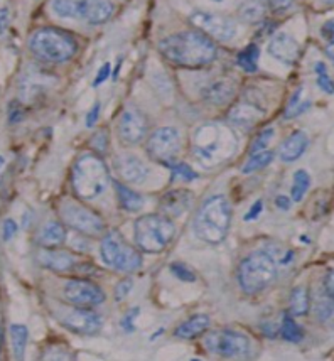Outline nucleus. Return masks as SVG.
Segmentation results:
<instances>
[{
    "mask_svg": "<svg viewBox=\"0 0 334 361\" xmlns=\"http://www.w3.org/2000/svg\"><path fill=\"white\" fill-rule=\"evenodd\" d=\"M159 53L166 61L184 70H201L218 58L216 44L201 31H183L164 37L159 42Z\"/></svg>",
    "mask_w": 334,
    "mask_h": 361,
    "instance_id": "obj_1",
    "label": "nucleus"
},
{
    "mask_svg": "<svg viewBox=\"0 0 334 361\" xmlns=\"http://www.w3.org/2000/svg\"><path fill=\"white\" fill-rule=\"evenodd\" d=\"M238 147V139L228 126L208 122L192 135V154L204 167L220 166L231 159Z\"/></svg>",
    "mask_w": 334,
    "mask_h": 361,
    "instance_id": "obj_2",
    "label": "nucleus"
},
{
    "mask_svg": "<svg viewBox=\"0 0 334 361\" xmlns=\"http://www.w3.org/2000/svg\"><path fill=\"white\" fill-rule=\"evenodd\" d=\"M231 226V206L225 196L208 197L194 218V233L204 243L218 245L226 238Z\"/></svg>",
    "mask_w": 334,
    "mask_h": 361,
    "instance_id": "obj_3",
    "label": "nucleus"
},
{
    "mask_svg": "<svg viewBox=\"0 0 334 361\" xmlns=\"http://www.w3.org/2000/svg\"><path fill=\"white\" fill-rule=\"evenodd\" d=\"M110 174L105 162L97 154H83L71 171V186L75 195L83 201L97 200L109 188Z\"/></svg>",
    "mask_w": 334,
    "mask_h": 361,
    "instance_id": "obj_4",
    "label": "nucleus"
},
{
    "mask_svg": "<svg viewBox=\"0 0 334 361\" xmlns=\"http://www.w3.org/2000/svg\"><path fill=\"white\" fill-rule=\"evenodd\" d=\"M29 49L39 61L59 64L70 61L78 51V42L68 31L58 27L37 29L29 39Z\"/></svg>",
    "mask_w": 334,
    "mask_h": 361,
    "instance_id": "obj_5",
    "label": "nucleus"
},
{
    "mask_svg": "<svg viewBox=\"0 0 334 361\" xmlns=\"http://www.w3.org/2000/svg\"><path fill=\"white\" fill-rule=\"evenodd\" d=\"M174 235V221L164 214H144L134 225L135 243L145 253L164 252Z\"/></svg>",
    "mask_w": 334,
    "mask_h": 361,
    "instance_id": "obj_6",
    "label": "nucleus"
},
{
    "mask_svg": "<svg viewBox=\"0 0 334 361\" xmlns=\"http://www.w3.org/2000/svg\"><path fill=\"white\" fill-rule=\"evenodd\" d=\"M276 279L277 262L268 252H254L240 262L238 283L247 294H259L267 289Z\"/></svg>",
    "mask_w": 334,
    "mask_h": 361,
    "instance_id": "obj_7",
    "label": "nucleus"
},
{
    "mask_svg": "<svg viewBox=\"0 0 334 361\" xmlns=\"http://www.w3.org/2000/svg\"><path fill=\"white\" fill-rule=\"evenodd\" d=\"M100 255L105 265L117 272L132 274L142 267L140 252L132 247L117 230H110L104 235L100 243Z\"/></svg>",
    "mask_w": 334,
    "mask_h": 361,
    "instance_id": "obj_8",
    "label": "nucleus"
},
{
    "mask_svg": "<svg viewBox=\"0 0 334 361\" xmlns=\"http://www.w3.org/2000/svg\"><path fill=\"white\" fill-rule=\"evenodd\" d=\"M51 8L63 19L80 20L92 25L105 24L115 12L110 0H53Z\"/></svg>",
    "mask_w": 334,
    "mask_h": 361,
    "instance_id": "obj_9",
    "label": "nucleus"
},
{
    "mask_svg": "<svg viewBox=\"0 0 334 361\" xmlns=\"http://www.w3.org/2000/svg\"><path fill=\"white\" fill-rule=\"evenodd\" d=\"M59 214L64 225H68L76 233L85 236H101L105 233L106 226L104 218L93 212L92 208L75 200H64L59 204Z\"/></svg>",
    "mask_w": 334,
    "mask_h": 361,
    "instance_id": "obj_10",
    "label": "nucleus"
},
{
    "mask_svg": "<svg viewBox=\"0 0 334 361\" xmlns=\"http://www.w3.org/2000/svg\"><path fill=\"white\" fill-rule=\"evenodd\" d=\"M204 346L221 358L245 360L252 355V339L233 329L211 331L204 336Z\"/></svg>",
    "mask_w": 334,
    "mask_h": 361,
    "instance_id": "obj_11",
    "label": "nucleus"
},
{
    "mask_svg": "<svg viewBox=\"0 0 334 361\" xmlns=\"http://www.w3.org/2000/svg\"><path fill=\"white\" fill-rule=\"evenodd\" d=\"M147 156L159 164H174L181 152V135L173 127L157 128L147 140Z\"/></svg>",
    "mask_w": 334,
    "mask_h": 361,
    "instance_id": "obj_12",
    "label": "nucleus"
},
{
    "mask_svg": "<svg viewBox=\"0 0 334 361\" xmlns=\"http://www.w3.org/2000/svg\"><path fill=\"white\" fill-rule=\"evenodd\" d=\"M190 23L198 27L208 37L218 41H233L238 36V23L230 16L215 14V12H194Z\"/></svg>",
    "mask_w": 334,
    "mask_h": 361,
    "instance_id": "obj_13",
    "label": "nucleus"
},
{
    "mask_svg": "<svg viewBox=\"0 0 334 361\" xmlns=\"http://www.w3.org/2000/svg\"><path fill=\"white\" fill-rule=\"evenodd\" d=\"M64 299L75 307L92 309L105 300V292L95 282L87 279H71L63 287Z\"/></svg>",
    "mask_w": 334,
    "mask_h": 361,
    "instance_id": "obj_14",
    "label": "nucleus"
},
{
    "mask_svg": "<svg viewBox=\"0 0 334 361\" xmlns=\"http://www.w3.org/2000/svg\"><path fill=\"white\" fill-rule=\"evenodd\" d=\"M56 314L64 328L76 334H97L101 329V317L89 309L71 306Z\"/></svg>",
    "mask_w": 334,
    "mask_h": 361,
    "instance_id": "obj_15",
    "label": "nucleus"
},
{
    "mask_svg": "<svg viewBox=\"0 0 334 361\" xmlns=\"http://www.w3.org/2000/svg\"><path fill=\"white\" fill-rule=\"evenodd\" d=\"M149 130L147 117L137 106H127L118 120V137L125 145H137Z\"/></svg>",
    "mask_w": 334,
    "mask_h": 361,
    "instance_id": "obj_16",
    "label": "nucleus"
},
{
    "mask_svg": "<svg viewBox=\"0 0 334 361\" xmlns=\"http://www.w3.org/2000/svg\"><path fill=\"white\" fill-rule=\"evenodd\" d=\"M37 262L41 264V267L58 274L73 272L80 267V262L75 253L58 250V248H41L37 252Z\"/></svg>",
    "mask_w": 334,
    "mask_h": 361,
    "instance_id": "obj_17",
    "label": "nucleus"
},
{
    "mask_svg": "<svg viewBox=\"0 0 334 361\" xmlns=\"http://www.w3.org/2000/svg\"><path fill=\"white\" fill-rule=\"evenodd\" d=\"M268 53L272 58L284 64H294L299 59V42L290 34L278 32L268 42Z\"/></svg>",
    "mask_w": 334,
    "mask_h": 361,
    "instance_id": "obj_18",
    "label": "nucleus"
},
{
    "mask_svg": "<svg viewBox=\"0 0 334 361\" xmlns=\"http://www.w3.org/2000/svg\"><path fill=\"white\" fill-rule=\"evenodd\" d=\"M192 197L194 196L187 189H174V191L167 192L159 201L161 214H164L167 218H179L190 209Z\"/></svg>",
    "mask_w": 334,
    "mask_h": 361,
    "instance_id": "obj_19",
    "label": "nucleus"
},
{
    "mask_svg": "<svg viewBox=\"0 0 334 361\" xmlns=\"http://www.w3.org/2000/svg\"><path fill=\"white\" fill-rule=\"evenodd\" d=\"M115 169L128 184H142L149 178V167L135 156H120L115 161Z\"/></svg>",
    "mask_w": 334,
    "mask_h": 361,
    "instance_id": "obj_20",
    "label": "nucleus"
},
{
    "mask_svg": "<svg viewBox=\"0 0 334 361\" xmlns=\"http://www.w3.org/2000/svg\"><path fill=\"white\" fill-rule=\"evenodd\" d=\"M235 93V85L228 80H213L201 90V97H203L204 102L211 103V105H226L233 100Z\"/></svg>",
    "mask_w": 334,
    "mask_h": 361,
    "instance_id": "obj_21",
    "label": "nucleus"
},
{
    "mask_svg": "<svg viewBox=\"0 0 334 361\" xmlns=\"http://www.w3.org/2000/svg\"><path fill=\"white\" fill-rule=\"evenodd\" d=\"M264 117V110L256 106L255 103L240 102L235 106H231L228 111V120L233 126L238 127H252Z\"/></svg>",
    "mask_w": 334,
    "mask_h": 361,
    "instance_id": "obj_22",
    "label": "nucleus"
},
{
    "mask_svg": "<svg viewBox=\"0 0 334 361\" xmlns=\"http://www.w3.org/2000/svg\"><path fill=\"white\" fill-rule=\"evenodd\" d=\"M307 145H309V137L306 135V132L297 130L284 140L278 150V156L284 162H294L306 152Z\"/></svg>",
    "mask_w": 334,
    "mask_h": 361,
    "instance_id": "obj_23",
    "label": "nucleus"
},
{
    "mask_svg": "<svg viewBox=\"0 0 334 361\" xmlns=\"http://www.w3.org/2000/svg\"><path fill=\"white\" fill-rule=\"evenodd\" d=\"M37 242L42 248H58L66 242V226L59 221H48L41 228Z\"/></svg>",
    "mask_w": 334,
    "mask_h": 361,
    "instance_id": "obj_24",
    "label": "nucleus"
},
{
    "mask_svg": "<svg viewBox=\"0 0 334 361\" xmlns=\"http://www.w3.org/2000/svg\"><path fill=\"white\" fill-rule=\"evenodd\" d=\"M209 328V317L206 314H196L179 324L174 331V336L181 339H194L203 336Z\"/></svg>",
    "mask_w": 334,
    "mask_h": 361,
    "instance_id": "obj_25",
    "label": "nucleus"
},
{
    "mask_svg": "<svg viewBox=\"0 0 334 361\" xmlns=\"http://www.w3.org/2000/svg\"><path fill=\"white\" fill-rule=\"evenodd\" d=\"M115 192H117L118 203L128 213H137L144 208V197L130 189L125 184L115 183Z\"/></svg>",
    "mask_w": 334,
    "mask_h": 361,
    "instance_id": "obj_26",
    "label": "nucleus"
},
{
    "mask_svg": "<svg viewBox=\"0 0 334 361\" xmlns=\"http://www.w3.org/2000/svg\"><path fill=\"white\" fill-rule=\"evenodd\" d=\"M268 11V2L265 0H245V2L240 6V17H242L245 23L255 24L260 23L264 19L265 14Z\"/></svg>",
    "mask_w": 334,
    "mask_h": 361,
    "instance_id": "obj_27",
    "label": "nucleus"
},
{
    "mask_svg": "<svg viewBox=\"0 0 334 361\" xmlns=\"http://www.w3.org/2000/svg\"><path fill=\"white\" fill-rule=\"evenodd\" d=\"M289 309L290 314L292 316H306L311 309V298L309 292L304 286L295 287L290 294V300H289Z\"/></svg>",
    "mask_w": 334,
    "mask_h": 361,
    "instance_id": "obj_28",
    "label": "nucleus"
},
{
    "mask_svg": "<svg viewBox=\"0 0 334 361\" xmlns=\"http://www.w3.org/2000/svg\"><path fill=\"white\" fill-rule=\"evenodd\" d=\"M29 331L24 324H12L11 326V341H12V353L16 361H24L25 348H27Z\"/></svg>",
    "mask_w": 334,
    "mask_h": 361,
    "instance_id": "obj_29",
    "label": "nucleus"
},
{
    "mask_svg": "<svg viewBox=\"0 0 334 361\" xmlns=\"http://www.w3.org/2000/svg\"><path fill=\"white\" fill-rule=\"evenodd\" d=\"M259 58H260V49L256 44H248L242 53L238 54L237 61L238 66L247 73H255L259 70Z\"/></svg>",
    "mask_w": 334,
    "mask_h": 361,
    "instance_id": "obj_30",
    "label": "nucleus"
},
{
    "mask_svg": "<svg viewBox=\"0 0 334 361\" xmlns=\"http://www.w3.org/2000/svg\"><path fill=\"white\" fill-rule=\"evenodd\" d=\"M280 334L282 338L289 343H299L302 341L304 338V331L301 326L294 321L292 314H284V319H282L280 326Z\"/></svg>",
    "mask_w": 334,
    "mask_h": 361,
    "instance_id": "obj_31",
    "label": "nucleus"
},
{
    "mask_svg": "<svg viewBox=\"0 0 334 361\" xmlns=\"http://www.w3.org/2000/svg\"><path fill=\"white\" fill-rule=\"evenodd\" d=\"M272 161H273V152H272V150H264V152L254 154V156L248 159L247 164L242 167V173L243 174L256 173V171H260V169H264V167H267Z\"/></svg>",
    "mask_w": 334,
    "mask_h": 361,
    "instance_id": "obj_32",
    "label": "nucleus"
},
{
    "mask_svg": "<svg viewBox=\"0 0 334 361\" xmlns=\"http://www.w3.org/2000/svg\"><path fill=\"white\" fill-rule=\"evenodd\" d=\"M311 186V176L307 174V171L299 169L294 174V183H292V201L299 203L302 201V197L306 196L307 189Z\"/></svg>",
    "mask_w": 334,
    "mask_h": 361,
    "instance_id": "obj_33",
    "label": "nucleus"
},
{
    "mask_svg": "<svg viewBox=\"0 0 334 361\" xmlns=\"http://www.w3.org/2000/svg\"><path fill=\"white\" fill-rule=\"evenodd\" d=\"M42 361H76L75 356L70 350L61 345H53L46 348V351L42 353Z\"/></svg>",
    "mask_w": 334,
    "mask_h": 361,
    "instance_id": "obj_34",
    "label": "nucleus"
},
{
    "mask_svg": "<svg viewBox=\"0 0 334 361\" xmlns=\"http://www.w3.org/2000/svg\"><path fill=\"white\" fill-rule=\"evenodd\" d=\"M314 71H316V76H318V87L323 90L324 93L333 94L334 93V81L331 80V76H329L326 64L318 61L314 64Z\"/></svg>",
    "mask_w": 334,
    "mask_h": 361,
    "instance_id": "obj_35",
    "label": "nucleus"
},
{
    "mask_svg": "<svg viewBox=\"0 0 334 361\" xmlns=\"http://www.w3.org/2000/svg\"><path fill=\"white\" fill-rule=\"evenodd\" d=\"M171 171H173V178L175 180H194L198 179V174L191 169L187 164H183V162H174L171 164Z\"/></svg>",
    "mask_w": 334,
    "mask_h": 361,
    "instance_id": "obj_36",
    "label": "nucleus"
},
{
    "mask_svg": "<svg viewBox=\"0 0 334 361\" xmlns=\"http://www.w3.org/2000/svg\"><path fill=\"white\" fill-rule=\"evenodd\" d=\"M272 137H273V128L272 127L264 128V130L260 132L259 135H256V139L254 140V144H252V147H250L252 156H254V154L264 152L265 147H267V144H268V142H271Z\"/></svg>",
    "mask_w": 334,
    "mask_h": 361,
    "instance_id": "obj_37",
    "label": "nucleus"
},
{
    "mask_svg": "<svg viewBox=\"0 0 334 361\" xmlns=\"http://www.w3.org/2000/svg\"><path fill=\"white\" fill-rule=\"evenodd\" d=\"M171 272L181 282H196V274L184 264H173L171 265Z\"/></svg>",
    "mask_w": 334,
    "mask_h": 361,
    "instance_id": "obj_38",
    "label": "nucleus"
},
{
    "mask_svg": "<svg viewBox=\"0 0 334 361\" xmlns=\"http://www.w3.org/2000/svg\"><path fill=\"white\" fill-rule=\"evenodd\" d=\"M92 145L97 152H100V154L105 152L106 147H109V134H106L105 128L98 130L97 134L92 137Z\"/></svg>",
    "mask_w": 334,
    "mask_h": 361,
    "instance_id": "obj_39",
    "label": "nucleus"
},
{
    "mask_svg": "<svg viewBox=\"0 0 334 361\" xmlns=\"http://www.w3.org/2000/svg\"><path fill=\"white\" fill-rule=\"evenodd\" d=\"M132 287H134V282L128 281V279H125V281H120L117 283V287H115V299L117 300L127 299V295L132 292Z\"/></svg>",
    "mask_w": 334,
    "mask_h": 361,
    "instance_id": "obj_40",
    "label": "nucleus"
},
{
    "mask_svg": "<svg viewBox=\"0 0 334 361\" xmlns=\"http://www.w3.org/2000/svg\"><path fill=\"white\" fill-rule=\"evenodd\" d=\"M301 98H302V88H299L297 92L292 94V98H290L289 105H287V110H285V118H292L295 110L301 106Z\"/></svg>",
    "mask_w": 334,
    "mask_h": 361,
    "instance_id": "obj_41",
    "label": "nucleus"
},
{
    "mask_svg": "<svg viewBox=\"0 0 334 361\" xmlns=\"http://www.w3.org/2000/svg\"><path fill=\"white\" fill-rule=\"evenodd\" d=\"M333 312H334V304L329 302V300H324V302H319L318 306H316V314H318L321 321L329 319Z\"/></svg>",
    "mask_w": 334,
    "mask_h": 361,
    "instance_id": "obj_42",
    "label": "nucleus"
},
{
    "mask_svg": "<svg viewBox=\"0 0 334 361\" xmlns=\"http://www.w3.org/2000/svg\"><path fill=\"white\" fill-rule=\"evenodd\" d=\"M294 0H268V8L276 14H280V12L289 11L292 7Z\"/></svg>",
    "mask_w": 334,
    "mask_h": 361,
    "instance_id": "obj_43",
    "label": "nucleus"
},
{
    "mask_svg": "<svg viewBox=\"0 0 334 361\" xmlns=\"http://www.w3.org/2000/svg\"><path fill=\"white\" fill-rule=\"evenodd\" d=\"M110 73H111V64L110 63H105L104 66L100 68V71H98L97 78H95V81H93V87H100L101 83H105V81L109 80Z\"/></svg>",
    "mask_w": 334,
    "mask_h": 361,
    "instance_id": "obj_44",
    "label": "nucleus"
},
{
    "mask_svg": "<svg viewBox=\"0 0 334 361\" xmlns=\"http://www.w3.org/2000/svg\"><path fill=\"white\" fill-rule=\"evenodd\" d=\"M262 209H264V203L259 200V201H256V203L252 204L250 212H248V213L245 214V220H247V221H254V220H256V218L260 216V213H262Z\"/></svg>",
    "mask_w": 334,
    "mask_h": 361,
    "instance_id": "obj_45",
    "label": "nucleus"
},
{
    "mask_svg": "<svg viewBox=\"0 0 334 361\" xmlns=\"http://www.w3.org/2000/svg\"><path fill=\"white\" fill-rule=\"evenodd\" d=\"M17 233V225L14 220H6V223H4V240L6 242H8L11 238H14Z\"/></svg>",
    "mask_w": 334,
    "mask_h": 361,
    "instance_id": "obj_46",
    "label": "nucleus"
},
{
    "mask_svg": "<svg viewBox=\"0 0 334 361\" xmlns=\"http://www.w3.org/2000/svg\"><path fill=\"white\" fill-rule=\"evenodd\" d=\"M98 115H100V103H95V105L92 106V110H89L88 117H87V127H95L97 120H98Z\"/></svg>",
    "mask_w": 334,
    "mask_h": 361,
    "instance_id": "obj_47",
    "label": "nucleus"
},
{
    "mask_svg": "<svg viewBox=\"0 0 334 361\" xmlns=\"http://www.w3.org/2000/svg\"><path fill=\"white\" fill-rule=\"evenodd\" d=\"M324 289H326L329 298L334 299V270H329L326 274V279H324Z\"/></svg>",
    "mask_w": 334,
    "mask_h": 361,
    "instance_id": "obj_48",
    "label": "nucleus"
},
{
    "mask_svg": "<svg viewBox=\"0 0 334 361\" xmlns=\"http://www.w3.org/2000/svg\"><path fill=\"white\" fill-rule=\"evenodd\" d=\"M137 314H139V309H132V311L128 312V316L125 317V319L122 321V328L128 331V333H130V331H134V324H132V322H134V317Z\"/></svg>",
    "mask_w": 334,
    "mask_h": 361,
    "instance_id": "obj_49",
    "label": "nucleus"
},
{
    "mask_svg": "<svg viewBox=\"0 0 334 361\" xmlns=\"http://www.w3.org/2000/svg\"><path fill=\"white\" fill-rule=\"evenodd\" d=\"M8 20H11V14H8V8H0V36H2L4 32H6L7 25H8Z\"/></svg>",
    "mask_w": 334,
    "mask_h": 361,
    "instance_id": "obj_50",
    "label": "nucleus"
},
{
    "mask_svg": "<svg viewBox=\"0 0 334 361\" xmlns=\"http://www.w3.org/2000/svg\"><path fill=\"white\" fill-rule=\"evenodd\" d=\"M321 32H323V36L326 37V39L334 41V19L328 20V23L323 25V29H321Z\"/></svg>",
    "mask_w": 334,
    "mask_h": 361,
    "instance_id": "obj_51",
    "label": "nucleus"
},
{
    "mask_svg": "<svg viewBox=\"0 0 334 361\" xmlns=\"http://www.w3.org/2000/svg\"><path fill=\"white\" fill-rule=\"evenodd\" d=\"M276 204H277V208L278 209H282V212H289L290 209V200L287 196H277L276 197Z\"/></svg>",
    "mask_w": 334,
    "mask_h": 361,
    "instance_id": "obj_52",
    "label": "nucleus"
},
{
    "mask_svg": "<svg viewBox=\"0 0 334 361\" xmlns=\"http://www.w3.org/2000/svg\"><path fill=\"white\" fill-rule=\"evenodd\" d=\"M208 2L218 7H226V6H231V4L238 2V0H208Z\"/></svg>",
    "mask_w": 334,
    "mask_h": 361,
    "instance_id": "obj_53",
    "label": "nucleus"
},
{
    "mask_svg": "<svg viewBox=\"0 0 334 361\" xmlns=\"http://www.w3.org/2000/svg\"><path fill=\"white\" fill-rule=\"evenodd\" d=\"M326 54H328L329 59H333V61H334V41H331L326 46Z\"/></svg>",
    "mask_w": 334,
    "mask_h": 361,
    "instance_id": "obj_54",
    "label": "nucleus"
},
{
    "mask_svg": "<svg viewBox=\"0 0 334 361\" xmlns=\"http://www.w3.org/2000/svg\"><path fill=\"white\" fill-rule=\"evenodd\" d=\"M324 4H328V6H334V0H323Z\"/></svg>",
    "mask_w": 334,
    "mask_h": 361,
    "instance_id": "obj_55",
    "label": "nucleus"
}]
</instances>
